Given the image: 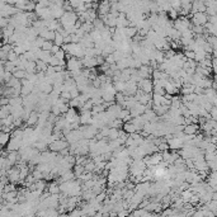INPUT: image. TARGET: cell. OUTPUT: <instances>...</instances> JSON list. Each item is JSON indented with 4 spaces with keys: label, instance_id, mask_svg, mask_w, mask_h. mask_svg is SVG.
Here are the masks:
<instances>
[{
    "label": "cell",
    "instance_id": "cell-1",
    "mask_svg": "<svg viewBox=\"0 0 217 217\" xmlns=\"http://www.w3.org/2000/svg\"><path fill=\"white\" fill-rule=\"evenodd\" d=\"M47 146H48V150H51V151L59 152V151H61L62 149L67 147V146H69V142H67L66 140H64V139H57V140L52 141L51 144H48Z\"/></svg>",
    "mask_w": 217,
    "mask_h": 217
},
{
    "label": "cell",
    "instance_id": "cell-2",
    "mask_svg": "<svg viewBox=\"0 0 217 217\" xmlns=\"http://www.w3.org/2000/svg\"><path fill=\"white\" fill-rule=\"evenodd\" d=\"M137 87L142 90L144 93H152V88H154V83L151 78H146V79H141L137 83Z\"/></svg>",
    "mask_w": 217,
    "mask_h": 217
},
{
    "label": "cell",
    "instance_id": "cell-3",
    "mask_svg": "<svg viewBox=\"0 0 217 217\" xmlns=\"http://www.w3.org/2000/svg\"><path fill=\"white\" fill-rule=\"evenodd\" d=\"M66 69H67L69 71H73V70H78V69H83L81 60L74 57V56H71L70 59L66 60Z\"/></svg>",
    "mask_w": 217,
    "mask_h": 217
},
{
    "label": "cell",
    "instance_id": "cell-4",
    "mask_svg": "<svg viewBox=\"0 0 217 217\" xmlns=\"http://www.w3.org/2000/svg\"><path fill=\"white\" fill-rule=\"evenodd\" d=\"M207 14L206 13H202V12H196L193 14V18H192V22L193 24H197V26H205L207 23Z\"/></svg>",
    "mask_w": 217,
    "mask_h": 217
},
{
    "label": "cell",
    "instance_id": "cell-5",
    "mask_svg": "<svg viewBox=\"0 0 217 217\" xmlns=\"http://www.w3.org/2000/svg\"><path fill=\"white\" fill-rule=\"evenodd\" d=\"M168 142V146L170 150H179L183 147V141L179 139V137H174V136H172L170 139L166 140Z\"/></svg>",
    "mask_w": 217,
    "mask_h": 217
},
{
    "label": "cell",
    "instance_id": "cell-6",
    "mask_svg": "<svg viewBox=\"0 0 217 217\" xmlns=\"http://www.w3.org/2000/svg\"><path fill=\"white\" fill-rule=\"evenodd\" d=\"M122 130H123L127 135H131V133H135V132H137V126H136L132 121H128V122H123L122 123Z\"/></svg>",
    "mask_w": 217,
    "mask_h": 217
},
{
    "label": "cell",
    "instance_id": "cell-7",
    "mask_svg": "<svg viewBox=\"0 0 217 217\" xmlns=\"http://www.w3.org/2000/svg\"><path fill=\"white\" fill-rule=\"evenodd\" d=\"M199 131V125L198 123H191V125H185L183 132L185 135H197V132Z\"/></svg>",
    "mask_w": 217,
    "mask_h": 217
},
{
    "label": "cell",
    "instance_id": "cell-8",
    "mask_svg": "<svg viewBox=\"0 0 217 217\" xmlns=\"http://www.w3.org/2000/svg\"><path fill=\"white\" fill-rule=\"evenodd\" d=\"M37 122H38V113H37V112H31L29 116H28L27 119H26L27 126H34V125H37Z\"/></svg>",
    "mask_w": 217,
    "mask_h": 217
},
{
    "label": "cell",
    "instance_id": "cell-9",
    "mask_svg": "<svg viewBox=\"0 0 217 217\" xmlns=\"http://www.w3.org/2000/svg\"><path fill=\"white\" fill-rule=\"evenodd\" d=\"M47 191H48L51 194H59L60 193V187L56 182H51L50 184H47Z\"/></svg>",
    "mask_w": 217,
    "mask_h": 217
},
{
    "label": "cell",
    "instance_id": "cell-10",
    "mask_svg": "<svg viewBox=\"0 0 217 217\" xmlns=\"http://www.w3.org/2000/svg\"><path fill=\"white\" fill-rule=\"evenodd\" d=\"M113 87H114L116 92L123 93L125 89H126V81H122V80H117V81L113 83Z\"/></svg>",
    "mask_w": 217,
    "mask_h": 217
},
{
    "label": "cell",
    "instance_id": "cell-11",
    "mask_svg": "<svg viewBox=\"0 0 217 217\" xmlns=\"http://www.w3.org/2000/svg\"><path fill=\"white\" fill-rule=\"evenodd\" d=\"M12 75L14 78H17V79H19V80H22V79H24L26 76H27V73H26V70H22V69H15L14 71L12 73Z\"/></svg>",
    "mask_w": 217,
    "mask_h": 217
},
{
    "label": "cell",
    "instance_id": "cell-12",
    "mask_svg": "<svg viewBox=\"0 0 217 217\" xmlns=\"http://www.w3.org/2000/svg\"><path fill=\"white\" fill-rule=\"evenodd\" d=\"M54 45H57V46H62L64 45V36L61 34L60 32H56L55 33V38H54Z\"/></svg>",
    "mask_w": 217,
    "mask_h": 217
},
{
    "label": "cell",
    "instance_id": "cell-13",
    "mask_svg": "<svg viewBox=\"0 0 217 217\" xmlns=\"http://www.w3.org/2000/svg\"><path fill=\"white\" fill-rule=\"evenodd\" d=\"M158 151H165V150H169V146H168V142L166 141H161V142H159L158 145Z\"/></svg>",
    "mask_w": 217,
    "mask_h": 217
},
{
    "label": "cell",
    "instance_id": "cell-14",
    "mask_svg": "<svg viewBox=\"0 0 217 217\" xmlns=\"http://www.w3.org/2000/svg\"><path fill=\"white\" fill-rule=\"evenodd\" d=\"M52 46H54V42H52V41H46V40H45V42H43V45H42L41 48L45 50V51H51Z\"/></svg>",
    "mask_w": 217,
    "mask_h": 217
},
{
    "label": "cell",
    "instance_id": "cell-15",
    "mask_svg": "<svg viewBox=\"0 0 217 217\" xmlns=\"http://www.w3.org/2000/svg\"><path fill=\"white\" fill-rule=\"evenodd\" d=\"M59 109H60V113L61 114H64L65 112H67V109L70 108V106H69V103H59Z\"/></svg>",
    "mask_w": 217,
    "mask_h": 217
},
{
    "label": "cell",
    "instance_id": "cell-16",
    "mask_svg": "<svg viewBox=\"0 0 217 217\" xmlns=\"http://www.w3.org/2000/svg\"><path fill=\"white\" fill-rule=\"evenodd\" d=\"M18 56H19V55L14 52L13 48H12V50L8 52V60H7V61H12V62H14V61H15V60L18 59Z\"/></svg>",
    "mask_w": 217,
    "mask_h": 217
},
{
    "label": "cell",
    "instance_id": "cell-17",
    "mask_svg": "<svg viewBox=\"0 0 217 217\" xmlns=\"http://www.w3.org/2000/svg\"><path fill=\"white\" fill-rule=\"evenodd\" d=\"M65 55H66V52H65V51H64L62 48H61V47H60V50H59V51H56V52L54 54L55 57H57L59 60H65Z\"/></svg>",
    "mask_w": 217,
    "mask_h": 217
},
{
    "label": "cell",
    "instance_id": "cell-18",
    "mask_svg": "<svg viewBox=\"0 0 217 217\" xmlns=\"http://www.w3.org/2000/svg\"><path fill=\"white\" fill-rule=\"evenodd\" d=\"M48 65L50 66H57V65H60V60L57 57H55L54 55H51V57L48 60Z\"/></svg>",
    "mask_w": 217,
    "mask_h": 217
},
{
    "label": "cell",
    "instance_id": "cell-19",
    "mask_svg": "<svg viewBox=\"0 0 217 217\" xmlns=\"http://www.w3.org/2000/svg\"><path fill=\"white\" fill-rule=\"evenodd\" d=\"M169 17H170L172 19H177V18H178V12L175 10V9L170 8V9H169Z\"/></svg>",
    "mask_w": 217,
    "mask_h": 217
},
{
    "label": "cell",
    "instance_id": "cell-20",
    "mask_svg": "<svg viewBox=\"0 0 217 217\" xmlns=\"http://www.w3.org/2000/svg\"><path fill=\"white\" fill-rule=\"evenodd\" d=\"M79 94H80V92L78 90V88H74V89L70 90V97H71V98H76Z\"/></svg>",
    "mask_w": 217,
    "mask_h": 217
},
{
    "label": "cell",
    "instance_id": "cell-21",
    "mask_svg": "<svg viewBox=\"0 0 217 217\" xmlns=\"http://www.w3.org/2000/svg\"><path fill=\"white\" fill-rule=\"evenodd\" d=\"M59 50H60V46H57V45H54V46H52V48H51V51H50V52L54 55V54L56 52V51H59Z\"/></svg>",
    "mask_w": 217,
    "mask_h": 217
},
{
    "label": "cell",
    "instance_id": "cell-22",
    "mask_svg": "<svg viewBox=\"0 0 217 217\" xmlns=\"http://www.w3.org/2000/svg\"><path fill=\"white\" fill-rule=\"evenodd\" d=\"M1 45H3V43H1V41H0V47H1Z\"/></svg>",
    "mask_w": 217,
    "mask_h": 217
}]
</instances>
